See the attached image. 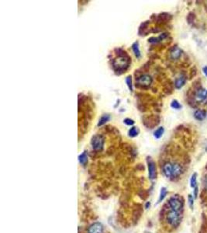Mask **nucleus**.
I'll list each match as a JSON object with an SVG mask.
<instances>
[{
    "instance_id": "obj_1",
    "label": "nucleus",
    "mask_w": 207,
    "mask_h": 233,
    "mask_svg": "<svg viewBox=\"0 0 207 233\" xmlns=\"http://www.w3.org/2000/svg\"><path fill=\"white\" fill-rule=\"evenodd\" d=\"M130 65V59L128 57L119 56L116 58L113 62V67L116 73H123L126 71Z\"/></svg>"
},
{
    "instance_id": "obj_2",
    "label": "nucleus",
    "mask_w": 207,
    "mask_h": 233,
    "mask_svg": "<svg viewBox=\"0 0 207 233\" xmlns=\"http://www.w3.org/2000/svg\"><path fill=\"white\" fill-rule=\"evenodd\" d=\"M165 220L170 226L177 227L182 220V214H181V212L170 209L165 216Z\"/></svg>"
},
{
    "instance_id": "obj_3",
    "label": "nucleus",
    "mask_w": 207,
    "mask_h": 233,
    "mask_svg": "<svg viewBox=\"0 0 207 233\" xmlns=\"http://www.w3.org/2000/svg\"><path fill=\"white\" fill-rule=\"evenodd\" d=\"M168 205L169 209L173 211L181 212L182 208H183V203L182 202L181 199L178 196H173L168 200Z\"/></svg>"
},
{
    "instance_id": "obj_4",
    "label": "nucleus",
    "mask_w": 207,
    "mask_h": 233,
    "mask_svg": "<svg viewBox=\"0 0 207 233\" xmlns=\"http://www.w3.org/2000/svg\"><path fill=\"white\" fill-rule=\"evenodd\" d=\"M92 147L96 151H100L104 145V138L101 135H94L91 141Z\"/></svg>"
},
{
    "instance_id": "obj_5",
    "label": "nucleus",
    "mask_w": 207,
    "mask_h": 233,
    "mask_svg": "<svg viewBox=\"0 0 207 233\" xmlns=\"http://www.w3.org/2000/svg\"><path fill=\"white\" fill-rule=\"evenodd\" d=\"M148 167V175L151 180H154L157 177V169H156L155 162L152 160L151 157H148L147 159Z\"/></svg>"
},
{
    "instance_id": "obj_6",
    "label": "nucleus",
    "mask_w": 207,
    "mask_h": 233,
    "mask_svg": "<svg viewBox=\"0 0 207 233\" xmlns=\"http://www.w3.org/2000/svg\"><path fill=\"white\" fill-rule=\"evenodd\" d=\"M136 82L138 86L146 87L151 85V82H152V78L149 75H143V76H141L136 79Z\"/></svg>"
},
{
    "instance_id": "obj_7",
    "label": "nucleus",
    "mask_w": 207,
    "mask_h": 233,
    "mask_svg": "<svg viewBox=\"0 0 207 233\" xmlns=\"http://www.w3.org/2000/svg\"><path fill=\"white\" fill-rule=\"evenodd\" d=\"M87 233H104V226L100 222H95L89 225Z\"/></svg>"
},
{
    "instance_id": "obj_8",
    "label": "nucleus",
    "mask_w": 207,
    "mask_h": 233,
    "mask_svg": "<svg viewBox=\"0 0 207 233\" xmlns=\"http://www.w3.org/2000/svg\"><path fill=\"white\" fill-rule=\"evenodd\" d=\"M173 162H166L162 165V173L167 178H172Z\"/></svg>"
},
{
    "instance_id": "obj_9",
    "label": "nucleus",
    "mask_w": 207,
    "mask_h": 233,
    "mask_svg": "<svg viewBox=\"0 0 207 233\" xmlns=\"http://www.w3.org/2000/svg\"><path fill=\"white\" fill-rule=\"evenodd\" d=\"M182 173V166L178 162H173V172H172V178L175 179L179 177Z\"/></svg>"
},
{
    "instance_id": "obj_10",
    "label": "nucleus",
    "mask_w": 207,
    "mask_h": 233,
    "mask_svg": "<svg viewBox=\"0 0 207 233\" xmlns=\"http://www.w3.org/2000/svg\"><path fill=\"white\" fill-rule=\"evenodd\" d=\"M207 98V90L204 88H200L196 92V99L198 101H203Z\"/></svg>"
},
{
    "instance_id": "obj_11",
    "label": "nucleus",
    "mask_w": 207,
    "mask_h": 233,
    "mask_svg": "<svg viewBox=\"0 0 207 233\" xmlns=\"http://www.w3.org/2000/svg\"><path fill=\"white\" fill-rule=\"evenodd\" d=\"M186 81L187 79L185 76L182 75V76H179V77L177 78V79H175V87L177 90H180V89H182V87L185 85Z\"/></svg>"
},
{
    "instance_id": "obj_12",
    "label": "nucleus",
    "mask_w": 207,
    "mask_h": 233,
    "mask_svg": "<svg viewBox=\"0 0 207 233\" xmlns=\"http://www.w3.org/2000/svg\"><path fill=\"white\" fill-rule=\"evenodd\" d=\"M182 55V51L179 47H175L170 51V57L172 60H179Z\"/></svg>"
},
{
    "instance_id": "obj_13",
    "label": "nucleus",
    "mask_w": 207,
    "mask_h": 233,
    "mask_svg": "<svg viewBox=\"0 0 207 233\" xmlns=\"http://www.w3.org/2000/svg\"><path fill=\"white\" fill-rule=\"evenodd\" d=\"M194 117L199 121H203L206 117V111L205 110H196L194 112Z\"/></svg>"
},
{
    "instance_id": "obj_14",
    "label": "nucleus",
    "mask_w": 207,
    "mask_h": 233,
    "mask_svg": "<svg viewBox=\"0 0 207 233\" xmlns=\"http://www.w3.org/2000/svg\"><path fill=\"white\" fill-rule=\"evenodd\" d=\"M132 50H133V53H134L135 56H136V58H140L141 55H140V48H139V43H138V41H136V42H134L132 44Z\"/></svg>"
},
{
    "instance_id": "obj_15",
    "label": "nucleus",
    "mask_w": 207,
    "mask_h": 233,
    "mask_svg": "<svg viewBox=\"0 0 207 233\" xmlns=\"http://www.w3.org/2000/svg\"><path fill=\"white\" fill-rule=\"evenodd\" d=\"M110 119V116L109 114H104L99 119V121L98 123V127H101L103 125H105L107 121H109V120Z\"/></svg>"
},
{
    "instance_id": "obj_16",
    "label": "nucleus",
    "mask_w": 207,
    "mask_h": 233,
    "mask_svg": "<svg viewBox=\"0 0 207 233\" xmlns=\"http://www.w3.org/2000/svg\"><path fill=\"white\" fill-rule=\"evenodd\" d=\"M164 132H165V128L163 127H160L157 128L154 133V136L156 139H160L163 136Z\"/></svg>"
},
{
    "instance_id": "obj_17",
    "label": "nucleus",
    "mask_w": 207,
    "mask_h": 233,
    "mask_svg": "<svg viewBox=\"0 0 207 233\" xmlns=\"http://www.w3.org/2000/svg\"><path fill=\"white\" fill-rule=\"evenodd\" d=\"M79 161L80 164L85 165L86 164L87 161H88V157H87V152H83L80 156H79Z\"/></svg>"
},
{
    "instance_id": "obj_18",
    "label": "nucleus",
    "mask_w": 207,
    "mask_h": 233,
    "mask_svg": "<svg viewBox=\"0 0 207 233\" xmlns=\"http://www.w3.org/2000/svg\"><path fill=\"white\" fill-rule=\"evenodd\" d=\"M196 18V13H193V12H190V13H188V14L187 15V17H186L187 23L191 25V24H192L193 23H194Z\"/></svg>"
},
{
    "instance_id": "obj_19",
    "label": "nucleus",
    "mask_w": 207,
    "mask_h": 233,
    "mask_svg": "<svg viewBox=\"0 0 207 233\" xmlns=\"http://www.w3.org/2000/svg\"><path fill=\"white\" fill-rule=\"evenodd\" d=\"M167 194H168V191H167L166 188L162 187V189H161L160 196H159V199H158V201H157V203H161V202H162V200H163L165 198V197L167 196Z\"/></svg>"
},
{
    "instance_id": "obj_20",
    "label": "nucleus",
    "mask_w": 207,
    "mask_h": 233,
    "mask_svg": "<svg viewBox=\"0 0 207 233\" xmlns=\"http://www.w3.org/2000/svg\"><path fill=\"white\" fill-rule=\"evenodd\" d=\"M197 173H194L192 175L191 180H190V186L191 187L194 188L195 187H196L198 185L197 183Z\"/></svg>"
},
{
    "instance_id": "obj_21",
    "label": "nucleus",
    "mask_w": 207,
    "mask_h": 233,
    "mask_svg": "<svg viewBox=\"0 0 207 233\" xmlns=\"http://www.w3.org/2000/svg\"><path fill=\"white\" fill-rule=\"evenodd\" d=\"M138 133H139V130L136 127H132L130 130H129V136L131 138H134L136 136L138 135Z\"/></svg>"
},
{
    "instance_id": "obj_22",
    "label": "nucleus",
    "mask_w": 207,
    "mask_h": 233,
    "mask_svg": "<svg viewBox=\"0 0 207 233\" xmlns=\"http://www.w3.org/2000/svg\"><path fill=\"white\" fill-rule=\"evenodd\" d=\"M171 107L173 109H175V110H180L182 108V105H181L180 103L177 99H173L171 103Z\"/></svg>"
},
{
    "instance_id": "obj_23",
    "label": "nucleus",
    "mask_w": 207,
    "mask_h": 233,
    "mask_svg": "<svg viewBox=\"0 0 207 233\" xmlns=\"http://www.w3.org/2000/svg\"><path fill=\"white\" fill-rule=\"evenodd\" d=\"M197 68H196V66H193L192 68L190 69V72H189V79H193L194 77H196V76L197 75Z\"/></svg>"
},
{
    "instance_id": "obj_24",
    "label": "nucleus",
    "mask_w": 207,
    "mask_h": 233,
    "mask_svg": "<svg viewBox=\"0 0 207 233\" xmlns=\"http://www.w3.org/2000/svg\"><path fill=\"white\" fill-rule=\"evenodd\" d=\"M126 81V83H127V86H128L129 90H130V91H133V86H132V79H131V76H128L127 78H126L125 79Z\"/></svg>"
},
{
    "instance_id": "obj_25",
    "label": "nucleus",
    "mask_w": 207,
    "mask_h": 233,
    "mask_svg": "<svg viewBox=\"0 0 207 233\" xmlns=\"http://www.w3.org/2000/svg\"><path fill=\"white\" fill-rule=\"evenodd\" d=\"M123 122L126 125H127V126H132V125H133V124H134L133 120H132V119H130V118L124 119Z\"/></svg>"
},
{
    "instance_id": "obj_26",
    "label": "nucleus",
    "mask_w": 207,
    "mask_h": 233,
    "mask_svg": "<svg viewBox=\"0 0 207 233\" xmlns=\"http://www.w3.org/2000/svg\"><path fill=\"white\" fill-rule=\"evenodd\" d=\"M188 204H189V207L192 210L193 209V204H194V198L191 194L188 195Z\"/></svg>"
},
{
    "instance_id": "obj_27",
    "label": "nucleus",
    "mask_w": 207,
    "mask_h": 233,
    "mask_svg": "<svg viewBox=\"0 0 207 233\" xmlns=\"http://www.w3.org/2000/svg\"><path fill=\"white\" fill-rule=\"evenodd\" d=\"M193 189H194V197H195V198H196L198 196V191H198V185L196 187H195Z\"/></svg>"
},
{
    "instance_id": "obj_28",
    "label": "nucleus",
    "mask_w": 207,
    "mask_h": 233,
    "mask_svg": "<svg viewBox=\"0 0 207 233\" xmlns=\"http://www.w3.org/2000/svg\"><path fill=\"white\" fill-rule=\"evenodd\" d=\"M202 72H203L204 75L207 77V66H205L202 68Z\"/></svg>"
},
{
    "instance_id": "obj_29",
    "label": "nucleus",
    "mask_w": 207,
    "mask_h": 233,
    "mask_svg": "<svg viewBox=\"0 0 207 233\" xmlns=\"http://www.w3.org/2000/svg\"><path fill=\"white\" fill-rule=\"evenodd\" d=\"M150 206H151V203H150V202H147L146 205H145V208H146L147 209H148V208H150Z\"/></svg>"
},
{
    "instance_id": "obj_30",
    "label": "nucleus",
    "mask_w": 207,
    "mask_h": 233,
    "mask_svg": "<svg viewBox=\"0 0 207 233\" xmlns=\"http://www.w3.org/2000/svg\"><path fill=\"white\" fill-rule=\"evenodd\" d=\"M204 7H205V12H206V13H207V4H205V5H204Z\"/></svg>"
}]
</instances>
